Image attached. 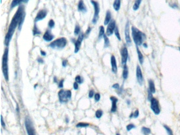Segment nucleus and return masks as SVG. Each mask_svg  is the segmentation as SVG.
<instances>
[{
  "label": "nucleus",
  "instance_id": "obj_21",
  "mask_svg": "<svg viewBox=\"0 0 180 135\" xmlns=\"http://www.w3.org/2000/svg\"><path fill=\"white\" fill-rule=\"evenodd\" d=\"M111 15L110 11H107L106 12V17L104 21V24L107 25L109 23V22L111 21Z\"/></svg>",
  "mask_w": 180,
  "mask_h": 135
},
{
  "label": "nucleus",
  "instance_id": "obj_26",
  "mask_svg": "<svg viewBox=\"0 0 180 135\" xmlns=\"http://www.w3.org/2000/svg\"><path fill=\"white\" fill-rule=\"evenodd\" d=\"M103 37L104 39V47L108 48L110 45V41L109 40L108 37H107V35H104Z\"/></svg>",
  "mask_w": 180,
  "mask_h": 135
},
{
  "label": "nucleus",
  "instance_id": "obj_47",
  "mask_svg": "<svg viewBox=\"0 0 180 135\" xmlns=\"http://www.w3.org/2000/svg\"><path fill=\"white\" fill-rule=\"evenodd\" d=\"M78 87H79V86H78V83L76 82H74V89L77 90L78 89Z\"/></svg>",
  "mask_w": 180,
  "mask_h": 135
},
{
  "label": "nucleus",
  "instance_id": "obj_23",
  "mask_svg": "<svg viewBox=\"0 0 180 135\" xmlns=\"http://www.w3.org/2000/svg\"><path fill=\"white\" fill-rule=\"evenodd\" d=\"M128 77V69L127 67V65L124 66L123 68V77L124 79H127V78Z\"/></svg>",
  "mask_w": 180,
  "mask_h": 135
},
{
  "label": "nucleus",
  "instance_id": "obj_31",
  "mask_svg": "<svg viewBox=\"0 0 180 135\" xmlns=\"http://www.w3.org/2000/svg\"><path fill=\"white\" fill-rule=\"evenodd\" d=\"M164 128L167 131V134L168 135H173V133L172 131V129L169 128V127H168L167 125H164Z\"/></svg>",
  "mask_w": 180,
  "mask_h": 135
},
{
  "label": "nucleus",
  "instance_id": "obj_22",
  "mask_svg": "<svg viewBox=\"0 0 180 135\" xmlns=\"http://www.w3.org/2000/svg\"><path fill=\"white\" fill-rule=\"evenodd\" d=\"M136 49H137V53L138 58V60L140 63L141 64H142L144 62V57H143V54L140 52L139 48L137 46H136Z\"/></svg>",
  "mask_w": 180,
  "mask_h": 135
},
{
  "label": "nucleus",
  "instance_id": "obj_29",
  "mask_svg": "<svg viewBox=\"0 0 180 135\" xmlns=\"http://www.w3.org/2000/svg\"><path fill=\"white\" fill-rule=\"evenodd\" d=\"M142 132L145 135H147L151 133V129L147 127H143L142 128Z\"/></svg>",
  "mask_w": 180,
  "mask_h": 135
},
{
  "label": "nucleus",
  "instance_id": "obj_46",
  "mask_svg": "<svg viewBox=\"0 0 180 135\" xmlns=\"http://www.w3.org/2000/svg\"><path fill=\"white\" fill-rule=\"evenodd\" d=\"M67 64H68V61L67 60H63V61H62V66L64 67H66Z\"/></svg>",
  "mask_w": 180,
  "mask_h": 135
},
{
  "label": "nucleus",
  "instance_id": "obj_52",
  "mask_svg": "<svg viewBox=\"0 0 180 135\" xmlns=\"http://www.w3.org/2000/svg\"><path fill=\"white\" fill-rule=\"evenodd\" d=\"M66 120L67 123H68V122H69V119H68V118L67 117L66 118Z\"/></svg>",
  "mask_w": 180,
  "mask_h": 135
},
{
  "label": "nucleus",
  "instance_id": "obj_9",
  "mask_svg": "<svg viewBox=\"0 0 180 135\" xmlns=\"http://www.w3.org/2000/svg\"><path fill=\"white\" fill-rule=\"evenodd\" d=\"M85 37V35L82 33H81L79 35V37L75 42H74V53H76L78 52L79 51L81 45L82 41Z\"/></svg>",
  "mask_w": 180,
  "mask_h": 135
},
{
  "label": "nucleus",
  "instance_id": "obj_42",
  "mask_svg": "<svg viewBox=\"0 0 180 135\" xmlns=\"http://www.w3.org/2000/svg\"><path fill=\"white\" fill-rule=\"evenodd\" d=\"M94 95V90H90L89 93V97L90 98H93Z\"/></svg>",
  "mask_w": 180,
  "mask_h": 135
},
{
  "label": "nucleus",
  "instance_id": "obj_19",
  "mask_svg": "<svg viewBox=\"0 0 180 135\" xmlns=\"http://www.w3.org/2000/svg\"><path fill=\"white\" fill-rule=\"evenodd\" d=\"M78 11L82 13H86L87 11V8L85 6V3L84 2L83 0H80L78 3Z\"/></svg>",
  "mask_w": 180,
  "mask_h": 135
},
{
  "label": "nucleus",
  "instance_id": "obj_12",
  "mask_svg": "<svg viewBox=\"0 0 180 135\" xmlns=\"http://www.w3.org/2000/svg\"><path fill=\"white\" fill-rule=\"evenodd\" d=\"M121 56H122V64L123 66H125L126 64L128 58V50L125 46L122 48L121 50Z\"/></svg>",
  "mask_w": 180,
  "mask_h": 135
},
{
  "label": "nucleus",
  "instance_id": "obj_1",
  "mask_svg": "<svg viewBox=\"0 0 180 135\" xmlns=\"http://www.w3.org/2000/svg\"><path fill=\"white\" fill-rule=\"evenodd\" d=\"M25 17H26V13L24 11V6H20L11 20V23L9 27L8 32L6 33L5 37L4 45L6 47H8L10 45V43L16 28L18 27L19 30H21V29Z\"/></svg>",
  "mask_w": 180,
  "mask_h": 135
},
{
  "label": "nucleus",
  "instance_id": "obj_14",
  "mask_svg": "<svg viewBox=\"0 0 180 135\" xmlns=\"http://www.w3.org/2000/svg\"><path fill=\"white\" fill-rule=\"evenodd\" d=\"M47 15V11L45 9L41 10L38 12L37 16H35V22H37L41 20H43V19L45 18Z\"/></svg>",
  "mask_w": 180,
  "mask_h": 135
},
{
  "label": "nucleus",
  "instance_id": "obj_7",
  "mask_svg": "<svg viewBox=\"0 0 180 135\" xmlns=\"http://www.w3.org/2000/svg\"><path fill=\"white\" fill-rule=\"evenodd\" d=\"M25 126L28 135H36L35 130L33 126L32 122L28 117H26L25 120Z\"/></svg>",
  "mask_w": 180,
  "mask_h": 135
},
{
  "label": "nucleus",
  "instance_id": "obj_3",
  "mask_svg": "<svg viewBox=\"0 0 180 135\" xmlns=\"http://www.w3.org/2000/svg\"><path fill=\"white\" fill-rule=\"evenodd\" d=\"M8 56L9 48L6 47L4 50L2 58V71L6 81H8L9 80Z\"/></svg>",
  "mask_w": 180,
  "mask_h": 135
},
{
  "label": "nucleus",
  "instance_id": "obj_24",
  "mask_svg": "<svg viewBox=\"0 0 180 135\" xmlns=\"http://www.w3.org/2000/svg\"><path fill=\"white\" fill-rule=\"evenodd\" d=\"M120 4H121L120 0H115L113 4V7L115 11H119L120 8Z\"/></svg>",
  "mask_w": 180,
  "mask_h": 135
},
{
  "label": "nucleus",
  "instance_id": "obj_32",
  "mask_svg": "<svg viewBox=\"0 0 180 135\" xmlns=\"http://www.w3.org/2000/svg\"><path fill=\"white\" fill-rule=\"evenodd\" d=\"M80 32V27L78 24H76V27L74 28V33L75 35H79Z\"/></svg>",
  "mask_w": 180,
  "mask_h": 135
},
{
  "label": "nucleus",
  "instance_id": "obj_48",
  "mask_svg": "<svg viewBox=\"0 0 180 135\" xmlns=\"http://www.w3.org/2000/svg\"><path fill=\"white\" fill-rule=\"evenodd\" d=\"M37 61L38 62V63L39 64H43L44 63V61L43 60V59L41 58H38L37 59Z\"/></svg>",
  "mask_w": 180,
  "mask_h": 135
},
{
  "label": "nucleus",
  "instance_id": "obj_16",
  "mask_svg": "<svg viewBox=\"0 0 180 135\" xmlns=\"http://www.w3.org/2000/svg\"><path fill=\"white\" fill-rule=\"evenodd\" d=\"M28 2L29 0H12L10 5V9L12 10L17 6H20L22 3H27Z\"/></svg>",
  "mask_w": 180,
  "mask_h": 135
},
{
  "label": "nucleus",
  "instance_id": "obj_34",
  "mask_svg": "<svg viewBox=\"0 0 180 135\" xmlns=\"http://www.w3.org/2000/svg\"><path fill=\"white\" fill-rule=\"evenodd\" d=\"M89 126V124L88 123H85V122H79L77 124L76 127L79 128V127H87Z\"/></svg>",
  "mask_w": 180,
  "mask_h": 135
},
{
  "label": "nucleus",
  "instance_id": "obj_6",
  "mask_svg": "<svg viewBox=\"0 0 180 135\" xmlns=\"http://www.w3.org/2000/svg\"><path fill=\"white\" fill-rule=\"evenodd\" d=\"M90 2L94 6V10H95V13H94L93 20H92V23L93 24H96L98 22V19H99V14L100 12L99 4L98 2L94 1V0H91Z\"/></svg>",
  "mask_w": 180,
  "mask_h": 135
},
{
  "label": "nucleus",
  "instance_id": "obj_44",
  "mask_svg": "<svg viewBox=\"0 0 180 135\" xmlns=\"http://www.w3.org/2000/svg\"><path fill=\"white\" fill-rule=\"evenodd\" d=\"M112 88H114V89H119V85L118 83H115V84H114L113 85V86H112Z\"/></svg>",
  "mask_w": 180,
  "mask_h": 135
},
{
  "label": "nucleus",
  "instance_id": "obj_53",
  "mask_svg": "<svg viewBox=\"0 0 180 135\" xmlns=\"http://www.w3.org/2000/svg\"><path fill=\"white\" fill-rule=\"evenodd\" d=\"M127 103L128 105H130V100H127Z\"/></svg>",
  "mask_w": 180,
  "mask_h": 135
},
{
  "label": "nucleus",
  "instance_id": "obj_35",
  "mask_svg": "<svg viewBox=\"0 0 180 135\" xmlns=\"http://www.w3.org/2000/svg\"><path fill=\"white\" fill-rule=\"evenodd\" d=\"M75 80H76V82H77L78 83H82L83 82V79H82V78L81 77V76H77L75 78Z\"/></svg>",
  "mask_w": 180,
  "mask_h": 135
},
{
  "label": "nucleus",
  "instance_id": "obj_49",
  "mask_svg": "<svg viewBox=\"0 0 180 135\" xmlns=\"http://www.w3.org/2000/svg\"><path fill=\"white\" fill-rule=\"evenodd\" d=\"M40 53H41V56H46V54H47V53H46L45 51H44L43 50L40 51Z\"/></svg>",
  "mask_w": 180,
  "mask_h": 135
},
{
  "label": "nucleus",
  "instance_id": "obj_11",
  "mask_svg": "<svg viewBox=\"0 0 180 135\" xmlns=\"http://www.w3.org/2000/svg\"><path fill=\"white\" fill-rule=\"evenodd\" d=\"M116 27V22L114 20H111V21L109 22V23L108 25L107 28L106 35L107 36H111L115 31Z\"/></svg>",
  "mask_w": 180,
  "mask_h": 135
},
{
  "label": "nucleus",
  "instance_id": "obj_45",
  "mask_svg": "<svg viewBox=\"0 0 180 135\" xmlns=\"http://www.w3.org/2000/svg\"><path fill=\"white\" fill-rule=\"evenodd\" d=\"M1 124L2 126V127L5 128L6 127V124H5V122L3 121V117L1 115Z\"/></svg>",
  "mask_w": 180,
  "mask_h": 135
},
{
  "label": "nucleus",
  "instance_id": "obj_51",
  "mask_svg": "<svg viewBox=\"0 0 180 135\" xmlns=\"http://www.w3.org/2000/svg\"><path fill=\"white\" fill-rule=\"evenodd\" d=\"M53 80H54V82H55V83H57V77H54Z\"/></svg>",
  "mask_w": 180,
  "mask_h": 135
},
{
  "label": "nucleus",
  "instance_id": "obj_40",
  "mask_svg": "<svg viewBox=\"0 0 180 135\" xmlns=\"http://www.w3.org/2000/svg\"><path fill=\"white\" fill-rule=\"evenodd\" d=\"M100 99H101L100 94L98 93H97L95 95V100L97 102L98 101H99Z\"/></svg>",
  "mask_w": 180,
  "mask_h": 135
},
{
  "label": "nucleus",
  "instance_id": "obj_30",
  "mask_svg": "<svg viewBox=\"0 0 180 135\" xmlns=\"http://www.w3.org/2000/svg\"><path fill=\"white\" fill-rule=\"evenodd\" d=\"M114 33H115V35H116L117 38V39L119 40V41H120L121 40V37H120V34H119V30H118V27H116V29L115 30Z\"/></svg>",
  "mask_w": 180,
  "mask_h": 135
},
{
  "label": "nucleus",
  "instance_id": "obj_5",
  "mask_svg": "<svg viewBox=\"0 0 180 135\" xmlns=\"http://www.w3.org/2000/svg\"><path fill=\"white\" fill-rule=\"evenodd\" d=\"M59 99L61 103H65L68 102L72 97V92L70 90L64 91L61 89L58 93Z\"/></svg>",
  "mask_w": 180,
  "mask_h": 135
},
{
  "label": "nucleus",
  "instance_id": "obj_20",
  "mask_svg": "<svg viewBox=\"0 0 180 135\" xmlns=\"http://www.w3.org/2000/svg\"><path fill=\"white\" fill-rule=\"evenodd\" d=\"M148 86H149V89L148 90H150L152 93H155L156 92V89H155L154 82L152 80H149Z\"/></svg>",
  "mask_w": 180,
  "mask_h": 135
},
{
  "label": "nucleus",
  "instance_id": "obj_36",
  "mask_svg": "<svg viewBox=\"0 0 180 135\" xmlns=\"http://www.w3.org/2000/svg\"><path fill=\"white\" fill-rule=\"evenodd\" d=\"M55 21H53L52 19H51V20L49 21V23H48V26L50 29H52V28L55 27Z\"/></svg>",
  "mask_w": 180,
  "mask_h": 135
},
{
  "label": "nucleus",
  "instance_id": "obj_39",
  "mask_svg": "<svg viewBox=\"0 0 180 135\" xmlns=\"http://www.w3.org/2000/svg\"><path fill=\"white\" fill-rule=\"evenodd\" d=\"M139 115H140V112L138 110H136L135 112L133 113V118H137L139 116Z\"/></svg>",
  "mask_w": 180,
  "mask_h": 135
},
{
  "label": "nucleus",
  "instance_id": "obj_8",
  "mask_svg": "<svg viewBox=\"0 0 180 135\" xmlns=\"http://www.w3.org/2000/svg\"><path fill=\"white\" fill-rule=\"evenodd\" d=\"M151 108L154 114L158 115L160 114V109L159 107V101L155 98H153L151 101Z\"/></svg>",
  "mask_w": 180,
  "mask_h": 135
},
{
  "label": "nucleus",
  "instance_id": "obj_37",
  "mask_svg": "<svg viewBox=\"0 0 180 135\" xmlns=\"http://www.w3.org/2000/svg\"><path fill=\"white\" fill-rule=\"evenodd\" d=\"M136 128V127H135L134 124H128L127 126H126V129H127L128 131H130V130H131L132 129H134V128Z\"/></svg>",
  "mask_w": 180,
  "mask_h": 135
},
{
  "label": "nucleus",
  "instance_id": "obj_28",
  "mask_svg": "<svg viewBox=\"0 0 180 135\" xmlns=\"http://www.w3.org/2000/svg\"><path fill=\"white\" fill-rule=\"evenodd\" d=\"M41 33V32L40 31V30L39 29V28H38L37 25L35 24L33 27V35H40Z\"/></svg>",
  "mask_w": 180,
  "mask_h": 135
},
{
  "label": "nucleus",
  "instance_id": "obj_50",
  "mask_svg": "<svg viewBox=\"0 0 180 135\" xmlns=\"http://www.w3.org/2000/svg\"><path fill=\"white\" fill-rule=\"evenodd\" d=\"M143 47H144V48H147V44H146V43H143Z\"/></svg>",
  "mask_w": 180,
  "mask_h": 135
},
{
  "label": "nucleus",
  "instance_id": "obj_18",
  "mask_svg": "<svg viewBox=\"0 0 180 135\" xmlns=\"http://www.w3.org/2000/svg\"><path fill=\"white\" fill-rule=\"evenodd\" d=\"M110 99L111 101V103H112L111 112H115L117 110V103L118 102V99L116 97L113 96L111 97Z\"/></svg>",
  "mask_w": 180,
  "mask_h": 135
},
{
  "label": "nucleus",
  "instance_id": "obj_38",
  "mask_svg": "<svg viewBox=\"0 0 180 135\" xmlns=\"http://www.w3.org/2000/svg\"><path fill=\"white\" fill-rule=\"evenodd\" d=\"M91 28L90 27H88L87 30V31H86V32L85 35H85V37H88V36L89 35V33H90V32H91Z\"/></svg>",
  "mask_w": 180,
  "mask_h": 135
},
{
  "label": "nucleus",
  "instance_id": "obj_55",
  "mask_svg": "<svg viewBox=\"0 0 180 135\" xmlns=\"http://www.w3.org/2000/svg\"><path fill=\"white\" fill-rule=\"evenodd\" d=\"M116 135H120L119 134H117Z\"/></svg>",
  "mask_w": 180,
  "mask_h": 135
},
{
  "label": "nucleus",
  "instance_id": "obj_33",
  "mask_svg": "<svg viewBox=\"0 0 180 135\" xmlns=\"http://www.w3.org/2000/svg\"><path fill=\"white\" fill-rule=\"evenodd\" d=\"M103 111L99 109V110H98L97 111H96V117L97 118L99 119V118H101V117L103 116Z\"/></svg>",
  "mask_w": 180,
  "mask_h": 135
},
{
  "label": "nucleus",
  "instance_id": "obj_17",
  "mask_svg": "<svg viewBox=\"0 0 180 135\" xmlns=\"http://www.w3.org/2000/svg\"><path fill=\"white\" fill-rule=\"evenodd\" d=\"M111 70L114 74H116L117 72V66L116 60L115 56H111Z\"/></svg>",
  "mask_w": 180,
  "mask_h": 135
},
{
  "label": "nucleus",
  "instance_id": "obj_43",
  "mask_svg": "<svg viewBox=\"0 0 180 135\" xmlns=\"http://www.w3.org/2000/svg\"><path fill=\"white\" fill-rule=\"evenodd\" d=\"M64 80L62 79L61 81L59 82V87L60 88H62L63 87H64Z\"/></svg>",
  "mask_w": 180,
  "mask_h": 135
},
{
  "label": "nucleus",
  "instance_id": "obj_10",
  "mask_svg": "<svg viewBox=\"0 0 180 135\" xmlns=\"http://www.w3.org/2000/svg\"><path fill=\"white\" fill-rule=\"evenodd\" d=\"M125 40L126 44L128 46H130L132 43V41L130 37V22L128 21L125 28Z\"/></svg>",
  "mask_w": 180,
  "mask_h": 135
},
{
  "label": "nucleus",
  "instance_id": "obj_54",
  "mask_svg": "<svg viewBox=\"0 0 180 135\" xmlns=\"http://www.w3.org/2000/svg\"><path fill=\"white\" fill-rule=\"evenodd\" d=\"M37 85H35V88H36V87H37Z\"/></svg>",
  "mask_w": 180,
  "mask_h": 135
},
{
  "label": "nucleus",
  "instance_id": "obj_56",
  "mask_svg": "<svg viewBox=\"0 0 180 135\" xmlns=\"http://www.w3.org/2000/svg\"><path fill=\"white\" fill-rule=\"evenodd\" d=\"M179 50L180 51V48H179Z\"/></svg>",
  "mask_w": 180,
  "mask_h": 135
},
{
  "label": "nucleus",
  "instance_id": "obj_27",
  "mask_svg": "<svg viewBox=\"0 0 180 135\" xmlns=\"http://www.w3.org/2000/svg\"><path fill=\"white\" fill-rule=\"evenodd\" d=\"M105 35V29L103 26H101L99 27V32L98 35V39H101Z\"/></svg>",
  "mask_w": 180,
  "mask_h": 135
},
{
  "label": "nucleus",
  "instance_id": "obj_2",
  "mask_svg": "<svg viewBox=\"0 0 180 135\" xmlns=\"http://www.w3.org/2000/svg\"><path fill=\"white\" fill-rule=\"evenodd\" d=\"M132 35L134 42L136 46L142 45L144 40L146 39L145 35L133 26L132 27Z\"/></svg>",
  "mask_w": 180,
  "mask_h": 135
},
{
  "label": "nucleus",
  "instance_id": "obj_13",
  "mask_svg": "<svg viewBox=\"0 0 180 135\" xmlns=\"http://www.w3.org/2000/svg\"><path fill=\"white\" fill-rule=\"evenodd\" d=\"M136 79L137 80L138 83L140 86H142L144 82V78H143V74L140 69V66L137 65L136 67Z\"/></svg>",
  "mask_w": 180,
  "mask_h": 135
},
{
  "label": "nucleus",
  "instance_id": "obj_41",
  "mask_svg": "<svg viewBox=\"0 0 180 135\" xmlns=\"http://www.w3.org/2000/svg\"><path fill=\"white\" fill-rule=\"evenodd\" d=\"M152 93H151V91H150V90H148V100L151 101V99H152V98H153V95H152Z\"/></svg>",
  "mask_w": 180,
  "mask_h": 135
},
{
  "label": "nucleus",
  "instance_id": "obj_4",
  "mask_svg": "<svg viewBox=\"0 0 180 135\" xmlns=\"http://www.w3.org/2000/svg\"><path fill=\"white\" fill-rule=\"evenodd\" d=\"M67 40L65 37H60L50 43L49 47L53 49H62L66 46Z\"/></svg>",
  "mask_w": 180,
  "mask_h": 135
},
{
  "label": "nucleus",
  "instance_id": "obj_25",
  "mask_svg": "<svg viewBox=\"0 0 180 135\" xmlns=\"http://www.w3.org/2000/svg\"><path fill=\"white\" fill-rule=\"evenodd\" d=\"M142 2V0H136L134 6H133V8L134 11H137L140 6V3Z\"/></svg>",
  "mask_w": 180,
  "mask_h": 135
},
{
  "label": "nucleus",
  "instance_id": "obj_15",
  "mask_svg": "<svg viewBox=\"0 0 180 135\" xmlns=\"http://www.w3.org/2000/svg\"><path fill=\"white\" fill-rule=\"evenodd\" d=\"M54 37L55 36L52 35V32L50 30H47L43 36V40L47 42H50L53 40Z\"/></svg>",
  "mask_w": 180,
  "mask_h": 135
}]
</instances>
